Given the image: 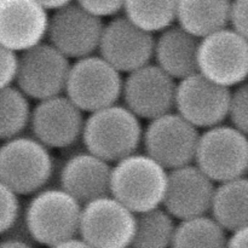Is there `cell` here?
Segmentation results:
<instances>
[{
  "label": "cell",
  "instance_id": "ba28073f",
  "mask_svg": "<svg viewBox=\"0 0 248 248\" xmlns=\"http://www.w3.org/2000/svg\"><path fill=\"white\" fill-rule=\"evenodd\" d=\"M200 132L176 111L149 121L143 131L145 154L167 171L194 164Z\"/></svg>",
  "mask_w": 248,
  "mask_h": 248
},
{
  "label": "cell",
  "instance_id": "d6986e66",
  "mask_svg": "<svg viewBox=\"0 0 248 248\" xmlns=\"http://www.w3.org/2000/svg\"><path fill=\"white\" fill-rule=\"evenodd\" d=\"M200 39L172 24L155 38V64L172 79L182 80L198 72V48Z\"/></svg>",
  "mask_w": 248,
  "mask_h": 248
},
{
  "label": "cell",
  "instance_id": "ac0fdd59",
  "mask_svg": "<svg viewBox=\"0 0 248 248\" xmlns=\"http://www.w3.org/2000/svg\"><path fill=\"white\" fill-rule=\"evenodd\" d=\"M111 164L89 152L73 154L60 170L61 189L81 205L110 195Z\"/></svg>",
  "mask_w": 248,
  "mask_h": 248
},
{
  "label": "cell",
  "instance_id": "7402d4cb",
  "mask_svg": "<svg viewBox=\"0 0 248 248\" xmlns=\"http://www.w3.org/2000/svg\"><path fill=\"white\" fill-rule=\"evenodd\" d=\"M228 236L212 216H200L177 224L171 248H227Z\"/></svg>",
  "mask_w": 248,
  "mask_h": 248
},
{
  "label": "cell",
  "instance_id": "7c38bea8",
  "mask_svg": "<svg viewBox=\"0 0 248 248\" xmlns=\"http://www.w3.org/2000/svg\"><path fill=\"white\" fill-rule=\"evenodd\" d=\"M103 28V19L73 1L52 11L46 38L65 57L77 61L96 55Z\"/></svg>",
  "mask_w": 248,
  "mask_h": 248
},
{
  "label": "cell",
  "instance_id": "4fadbf2b",
  "mask_svg": "<svg viewBox=\"0 0 248 248\" xmlns=\"http://www.w3.org/2000/svg\"><path fill=\"white\" fill-rule=\"evenodd\" d=\"M154 43V34L118 15L104 23L98 52L118 72L128 74L152 63Z\"/></svg>",
  "mask_w": 248,
  "mask_h": 248
},
{
  "label": "cell",
  "instance_id": "484cf974",
  "mask_svg": "<svg viewBox=\"0 0 248 248\" xmlns=\"http://www.w3.org/2000/svg\"><path fill=\"white\" fill-rule=\"evenodd\" d=\"M23 206L19 196L0 181V237L4 236L21 217Z\"/></svg>",
  "mask_w": 248,
  "mask_h": 248
},
{
  "label": "cell",
  "instance_id": "1f68e13d",
  "mask_svg": "<svg viewBox=\"0 0 248 248\" xmlns=\"http://www.w3.org/2000/svg\"><path fill=\"white\" fill-rule=\"evenodd\" d=\"M0 248H35V245L28 241H22V240L1 237L0 239Z\"/></svg>",
  "mask_w": 248,
  "mask_h": 248
},
{
  "label": "cell",
  "instance_id": "cb8c5ba5",
  "mask_svg": "<svg viewBox=\"0 0 248 248\" xmlns=\"http://www.w3.org/2000/svg\"><path fill=\"white\" fill-rule=\"evenodd\" d=\"M176 219L164 207L136 216L132 248H171Z\"/></svg>",
  "mask_w": 248,
  "mask_h": 248
},
{
  "label": "cell",
  "instance_id": "9c48e42d",
  "mask_svg": "<svg viewBox=\"0 0 248 248\" xmlns=\"http://www.w3.org/2000/svg\"><path fill=\"white\" fill-rule=\"evenodd\" d=\"M135 228V213L111 195L82 205L79 237L93 248L131 247Z\"/></svg>",
  "mask_w": 248,
  "mask_h": 248
},
{
  "label": "cell",
  "instance_id": "30bf717a",
  "mask_svg": "<svg viewBox=\"0 0 248 248\" xmlns=\"http://www.w3.org/2000/svg\"><path fill=\"white\" fill-rule=\"evenodd\" d=\"M69 69V58L44 41L18 56L15 84L29 99L44 101L64 93Z\"/></svg>",
  "mask_w": 248,
  "mask_h": 248
},
{
  "label": "cell",
  "instance_id": "44dd1931",
  "mask_svg": "<svg viewBox=\"0 0 248 248\" xmlns=\"http://www.w3.org/2000/svg\"><path fill=\"white\" fill-rule=\"evenodd\" d=\"M210 215L228 232L248 227V176L216 186Z\"/></svg>",
  "mask_w": 248,
  "mask_h": 248
},
{
  "label": "cell",
  "instance_id": "d4e9b609",
  "mask_svg": "<svg viewBox=\"0 0 248 248\" xmlns=\"http://www.w3.org/2000/svg\"><path fill=\"white\" fill-rule=\"evenodd\" d=\"M31 99L16 86L0 89V140H12L29 128Z\"/></svg>",
  "mask_w": 248,
  "mask_h": 248
},
{
  "label": "cell",
  "instance_id": "6da1fadb",
  "mask_svg": "<svg viewBox=\"0 0 248 248\" xmlns=\"http://www.w3.org/2000/svg\"><path fill=\"white\" fill-rule=\"evenodd\" d=\"M169 171L145 153L111 165L110 195L136 216L162 207Z\"/></svg>",
  "mask_w": 248,
  "mask_h": 248
},
{
  "label": "cell",
  "instance_id": "52a82bcc",
  "mask_svg": "<svg viewBox=\"0 0 248 248\" xmlns=\"http://www.w3.org/2000/svg\"><path fill=\"white\" fill-rule=\"evenodd\" d=\"M198 73L232 90L248 80V40L232 27L200 39Z\"/></svg>",
  "mask_w": 248,
  "mask_h": 248
},
{
  "label": "cell",
  "instance_id": "83f0119b",
  "mask_svg": "<svg viewBox=\"0 0 248 248\" xmlns=\"http://www.w3.org/2000/svg\"><path fill=\"white\" fill-rule=\"evenodd\" d=\"M75 2L102 19L118 16L125 5V0H75Z\"/></svg>",
  "mask_w": 248,
  "mask_h": 248
},
{
  "label": "cell",
  "instance_id": "4316f807",
  "mask_svg": "<svg viewBox=\"0 0 248 248\" xmlns=\"http://www.w3.org/2000/svg\"><path fill=\"white\" fill-rule=\"evenodd\" d=\"M228 119L230 125L248 137V80L232 90Z\"/></svg>",
  "mask_w": 248,
  "mask_h": 248
},
{
  "label": "cell",
  "instance_id": "f546056e",
  "mask_svg": "<svg viewBox=\"0 0 248 248\" xmlns=\"http://www.w3.org/2000/svg\"><path fill=\"white\" fill-rule=\"evenodd\" d=\"M229 27L248 40V0H232Z\"/></svg>",
  "mask_w": 248,
  "mask_h": 248
},
{
  "label": "cell",
  "instance_id": "3957f363",
  "mask_svg": "<svg viewBox=\"0 0 248 248\" xmlns=\"http://www.w3.org/2000/svg\"><path fill=\"white\" fill-rule=\"evenodd\" d=\"M82 205L61 188H45L23 207L24 224L31 241L47 248L79 236Z\"/></svg>",
  "mask_w": 248,
  "mask_h": 248
},
{
  "label": "cell",
  "instance_id": "9a60e30c",
  "mask_svg": "<svg viewBox=\"0 0 248 248\" xmlns=\"http://www.w3.org/2000/svg\"><path fill=\"white\" fill-rule=\"evenodd\" d=\"M85 118L64 93L39 101L31 108V136L50 150L67 149L81 140Z\"/></svg>",
  "mask_w": 248,
  "mask_h": 248
},
{
  "label": "cell",
  "instance_id": "7a4b0ae2",
  "mask_svg": "<svg viewBox=\"0 0 248 248\" xmlns=\"http://www.w3.org/2000/svg\"><path fill=\"white\" fill-rule=\"evenodd\" d=\"M143 131L140 119L116 103L85 118L81 140L86 152L113 165L140 150Z\"/></svg>",
  "mask_w": 248,
  "mask_h": 248
},
{
  "label": "cell",
  "instance_id": "e575fe53",
  "mask_svg": "<svg viewBox=\"0 0 248 248\" xmlns=\"http://www.w3.org/2000/svg\"><path fill=\"white\" fill-rule=\"evenodd\" d=\"M128 248H132V247H128Z\"/></svg>",
  "mask_w": 248,
  "mask_h": 248
},
{
  "label": "cell",
  "instance_id": "4dcf8cb0",
  "mask_svg": "<svg viewBox=\"0 0 248 248\" xmlns=\"http://www.w3.org/2000/svg\"><path fill=\"white\" fill-rule=\"evenodd\" d=\"M227 248H248V227L230 232Z\"/></svg>",
  "mask_w": 248,
  "mask_h": 248
},
{
  "label": "cell",
  "instance_id": "d6a6232c",
  "mask_svg": "<svg viewBox=\"0 0 248 248\" xmlns=\"http://www.w3.org/2000/svg\"><path fill=\"white\" fill-rule=\"evenodd\" d=\"M50 248H93L92 246H90L87 242H85L81 237L77 236L73 237V239L65 240V241L60 242V244L55 245V246L50 247Z\"/></svg>",
  "mask_w": 248,
  "mask_h": 248
},
{
  "label": "cell",
  "instance_id": "f1b7e54d",
  "mask_svg": "<svg viewBox=\"0 0 248 248\" xmlns=\"http://www.w3.org/2000/svg\"><path fill=\"white\" fill-rule=\"evenodd\" d=\"M18 67V55L0 44V89L14 85Z\"/></svg>",
  "mask_w": 248,
  "mask_h": 248
},
{
  "label": "cell",
  "instance_id": "277c9868",
  "mask_svg": "<svg viewBox=\"0 0 248 248\" xmlns=\"http://www.w3.org/2000/svg\"><path fill=\"white\" fill-rule=\"evenodd\" d=\"M53 173L52 153L33 136H18L0 145V181L18 196L47 188Z\"/></svg>",
  "mask_w": 248,
  "mask_h": 248
},
{
  "label": "cell",
  "instance_id": "603a6c76",
  "mask_svg": "<svg viewBox=\"0 0 248 248\" xmlns=\"http://www.w3.org/2000/svg\"><path fill=\"white\" fill-rule=\"evenodd\" d=\"M178 0H125L124 16L148 33H160L176 23Z\"/></svg>",
  "mask_w": 248,
  "mask_h": 248
},
{
  "label": "cell",
  "instance_id": "e0dca14e",
  "mask_svg": "<svg viewBox=\"0 0 248 248\" xmlns=\"http://www.w3.org/2000/svg\"><path fill=\"white\" fill-rule=\"evenodd\" d=\"M50 15L36 0H0V44L22 53L44 43Z\"/></svg>",
  "mask_w": 248,
  "mask_h": 248
},
{
  "label": "cell",
  "instance_id": "d590c367",
  "mask_svg": "<svg viewBox=\"0 0 248 248\" xmlns=\"http://www.w3.org/2000/svg\"><path fill=\"white\" fill-rule=\"evenodd\" d=\"M247 176H248V172H247Z\"/></svg>",
  "mask_w": 248,
  "mask_h": 248
},
{
  "label": "cell",
  "instance_id": "8992f818",
  "mask_svg": "<svg viewBox=\"0 0 248 248\" xmlns=\"http://www.w3.org/2000/svg\"><path fill=\"white\" fill-rule=\"evenodd\" d=\"M194 164L216 184L247 176L248 137L220 124L200 133Z\"/></svg>",
  "mask_w": 248,
  "mask_h": 248
},
{
  "label": "cell",
  "instance_id": "836d02e7",
  "mask_svg": "<svg viewBox=\"0 0 248 248\" xmlns=\"http://www.w3.org/2000/svg\"><path fill=\"white\" fill-rule=\"evenodd\" d=\"M41 6L45 7L47 11H55V10L61 9V7L65 6V5L70 4V2L75 1V0H36Z\"/></svg>",
  "mask_w": 248,
  "mask_h": 248
},
{
  "label": "cell",
  "instance_id": "8fae6325",
  "mask_svg": "<svg viewBox=\"0 0 248 248\" xmlns=\"http://www.w3.org/2000/svg\"><path fill=\"white\" fill-rule=\"evenodd\" d=\"M230 97L232 90L196 72L177 82L174 110L198 130H207L227 120Z\"/></svg>",
  "mask_w": 248,
  "mask_h": 248
},
{
  "label": "cell",
  "instance_id": "2e32d148",
  "mask_svg": "<svg viewBox=\"0 0 248 248\" xmlns=\"http://www.w3.org/2000/svg\"><path fill=\"white\" fill-rule=\"evenodd\" d=\"M216 183L195 164L169 171L162 207L176 220L210 215Z\"/></svg>",
  "mask_w": 248,
  "mask_h": 248
},
{
  "label": "cell",
  "instance_id": "ffe728a7",
  "mask_svg": "<svg viewBox=\"0 0 248 248\" xmlns=\"http://www.w3.org/2000/svg\"><path fill=\"white\" fill-rule=\"evenodd\" d=\"M232 0H178L176 22L198 39L229 27Z\"/></svg>",
  "mask_w": 248,
  "mask_h": 248
},
{
  "label": "cell",
  "instance_id": "5bb4252c",
  "mask_svg": "<svg viewBox=\"0 0 248 248\" xmlns=\"http://www.w3.org/2000/svg\"><path fill=\"white\" fill-rule=\"evenodd\" d=\"M176 86V80L149 63L124 78L121 98L138 119L150 121L173 111Z\"/></svg>",
  "mask_w": 248,
  "mask_h": 248
},
{
  "label": "cell",
  "instance_id": "5b68a950",
  "mask_svg": "<svg viewBox=\"0 0 248 248\" xmlns=\"http://www.w3.org/2000/svg\"><path fill=\"white\" fill-rule=\"evenodd\" d=\"M123 86V74L99 55H91L70 64L64 94L90 114L118 103Z\"/></svg>",
  "mask_w": 248,
  "mask_h": 248
}]
</instances>
